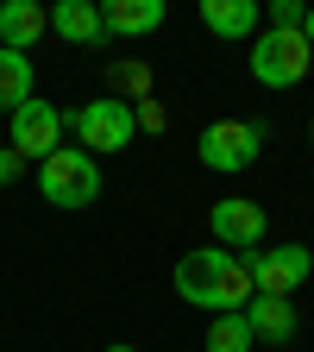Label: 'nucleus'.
Listing matches in <instances>:
<instances>
[{
	"label": "nucleus",
	"mask_w": 314,
	"mask_h": 352,
	"mask_svg": "<svg viewBox=\"0 0 314 352\" xmlns=\"http://www.w3.org/2000/svg\"><path fill=\"white\" fill-rule=\"evenodd\" d=\"M19 176H25V157H19V151L7 145V151H0V189H13Z\"/></svg>",
	"instance_id": "17"
},
{
	"label": "nucleus",
	"mask_w": 314,
	"mask_h": 352,
	"mask_svg": "<svg viewBox=\"0 0 314 352\" xmlns=\"http://www.w3.org/2000/svg\"><path fill=\"white\" fill-rule=\"evenodd\" d=\"M38 195L51 208H88L101 201V164L88 151H51L38 164Z\"/></svg>",
	"instance_id": "2"
},
{
	"label": "nucleus",
	"mask_w": 314,
	"mask_h": 352,
	"mask_svg": "<svg viewBox=\"0 0 314 352\" xmlns=\"http://www.w3.org/2000/svg\"><path fill=\"white\" fill-rule=\"evenodd\" d=\"M258 340H251V321H245V308L239 315H214V327H208V352H251Z\"/></svg>",
	"instance_id": "15"
},
{
	"label": "nucleus",
	"mask_w": 314,
	"mask_h": 352,
	"mask_svg": "<svg viewBox=\"0 0 314 352\" xmlns=\"http://www.w3.org/2000/svg\"><path fill=\"white\" fill-rule=\"evenodd\" d=\"M258 0H201V25L214 38H258Z\"/></svg>",
	"instance_id": "12"
},
{
	"label": "nucleus",
	"mask_w": 314,
	"mask_h": 352,
	"mask_svg": "<svg viewBox=\"0 0 314 352\" xmlns=\"http://www.w3.org/2000/svg\"><path fill=\"white\" fill-rule=\"evenodd\" d=\"M208 227H214V245H227V252H258L264 233H271V214H264L251 195H220L214 214H208Z\"/></svg>",
	"instance_id": "8"
},
{
	"label": "nucleus",
	"mask_w": 314,
	"mask_h": 352,
	"mask_svg": "<svg viewBox=\"0 0 314 352\" xmlns=\"http://www.w3.org/2000/svg\"><path fill=\"white\" fill-rule=\"evenodd\" d=\"M308 69H314V51L302 32H258L251 38V76L264 88H295Z\"/></svg>",
	"instance_id": "4"
},
{
	"label": "nucleus",
	"mask_w": 314,
	"mask_h": 352,
	"mask_svg": "<svg viewBox=\"0 0 314 352\" xmlns=\"http://www.w3.org/2000/svg\"><path fill=\"white\" fill-rule=\"evenodd\" d=\"M302 19H308L302 0H271V32H302Z\"/></svg>",
	"instance_id": "16"
},
{
	"label": "nucleus",
	"mask_w": 314,
	"mask_h": 352,
	"mask_svg": "<svg viewBox=\"0 0 314 352\" xmlns=\"http://www.w3.org/2000/svg\"><path fill=\"white\" fill-rule=\"evenodd\" d=\"M63 113L51 107V101H25L13 120H7V145L25 157V164H44V157H51V151H63Z\"/></svg>",
	"instance_id": "7"
},
{
	"label": "nucleus",
	"mask_w": 314,
	"mask_h": 352,
	"mask_svg": "<svg viewBox=\"0 0 314 352\" xmlns=\"http://www.w3.org/2000/svg\"><path fill=\"white\" fill-rule=\"evenodd\" d=\"M308 145H314V120H308Z\"/></svg>",
	"instance_id": "20"
},
{
	"label": "nucleus",
	"mask_w": 314,
	"mask_h": 352,
	"mask_svg": "<svg viewBox=\"0 0 314 352\" xmlns=\"http://www.w3.org/2000/svg\"><path fill=\"white\" fill-rule=\"evenodd\" d=\"M107 352H139V346H107Z\"/></svg>",
	"instance_id": "19"
},
{
	"label": "nucleus",
	"mask_w": 314,
	"mask_h": 352,
	"mask_svg": "<svg viewBox=\"0 0 314 352\" xmlns=\"http://www.w3.org/2000/svg\"><path fill=\"white\" fill-rule=\"evenodd\" d=\"M164 0H107L101 7V25H107V38H145V32H157L164 25Z\"/></svg>",
	"instance_id": "11"
},
{
	"label": "nucleus",
	"mask_w": 314,
	"mask_h": 352,
	"mask_svg": "<svg viewBox=\"0 0 314 352\" xmlns=\"http://www.w3.org/2000/svg\"><path fill=\"white\" fill-rule=\"evenodd\" d=\"M51 32L69 38V44H101V38H107L95 0H57V7H51Z\"/></svg>",
	"instance_id": "13"
},
{
	"label": "nucleus",
	"mask_w": 314,
	"mask_h": 352,
	"mask_svg": "<svg viewBox=\"0 0 314 352\" xmlns=\"http://www.w3.org/2000/svg\"><path fill=\"white\" fill-rule=\"evenodd\" d=\"M69 126H76L82 151L95 157V151H126L132 132H139V113H132V101H120V95H101V101H82Z\"/></svg>",
	"instance_id": "3"
},
{
	"label": "nucleus",
	"mask_w": 314,
	"mask_h": 352,
	"mask_svg": "<svg viewBox=\"0 0 314 352\" xmlns=\"http://www.w3.org/2000/svg\"><path fill=\"white\" fill-rule=\"evenodd\" d=\"M258 151H264V132H258L251 120H214V126L201 132V164H208V170H220V176L251 170V164H258Z\"/></svg>",
	"instance_id": "6"
},
{
	"label": "nucleus",
	"mask_w": 314,
	"mask_h": 352,
	"mask_svg": "<svg viewBox=\"0 0 314 352\" xmlns=\"http://www.w3.org/2000/svg\"><path fill=\"white\" fill-rule=\"evenodd\" d=\"M302 38H308V51H314V7H308V19H302Z\"/></svg>",
	"instance_id": "18"
},
{
	"label": "nucleus",
	"mask_w": 314,
	"mask_h": 352,
	"mask_svg": "<svg viewBox=\"0 0 314 352\" xmlns=\"http://www.w3.org/2000/svg\"><path fill=\"white\" fill-rule=\"evenodd\" d=\"M245 321H251V340L289 346L295 340V302H283V296H251L245 302Z\"/></svg>",
	"instance_id": "10"
},
{
	"label": "nucleus",
	"mask_w": 314,
	"mask_h": 352,
	"mask_svg": "<svg viewBox=\"0 0 314 352\" xmlns=\"http://www.w3.org/2000/svg\"><path fill=\"white\" fill-rule=\"evenodd\" d=\"M176 296L208 308V315H239L251 302V271L245 258L227 245H208V252H183L176 258Z\"/></svg>",
	"instance_id": "1"
},
{
	"label": "nucleus",
	"mask_w": 314,
	"mask_h": 352,
	"mask_svg": "<svg viewBox=\"0 0 314 352\" xmlns=\"http://www.w3.org/2000/svg\"><path fill=\"white\" fill-rule=\"evenodd\" d=\"M32 101V57L25 51H0V107L19 113Z\"/></svg>",
	"instance_id": "14"
},
{
	"label": "nucleus",
	"mask_w": 314,
	"mask_h": 352,
	"mask_svg": "<svg viewBox=\"0 0 314 352\" xmlns=\"http://www.w3.org/2000/svg\"><path fill=\"white\" fill-rule=\"evenodd\" d=\"M245 271H251V296H295L308 277H314V252L308 245H258L245 258Z\"/></svg>",
	"instance_id": "5"
},
{
	"label": "nucleus",
	"mask_w": 314,
	"mask_h": 352,
	"mask_svg": "<svg viewBox=\"0 0 314 352\" xmlns=\"http://www.w3.org/2000/svg\"><path fill=\"white\" fill-rule=\"evenodd\" d=\"M44 32H51V7H38V0H7L0 7V51H32Z\"/></svg>",
	"instance_id": "9"
}]
</instances>
